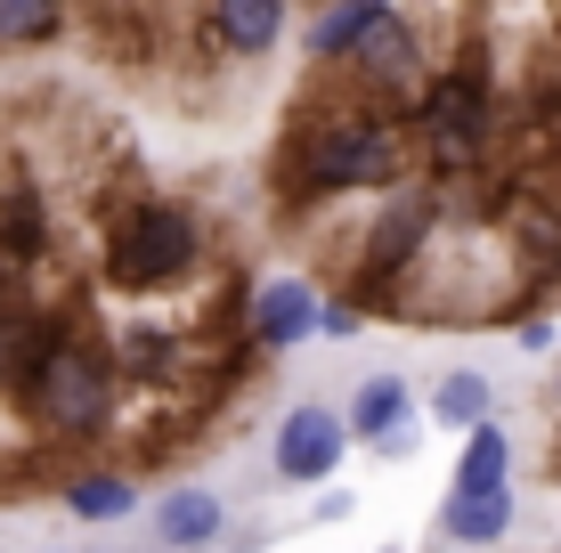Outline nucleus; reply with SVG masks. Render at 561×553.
<instances>
[{
	"instance_id": "obj_5",
	"label": "nucleus",
	"mask_w": 561,
	"mask_h": 553,
	"mask_svg": "<svg viewBox=\"0 0 561 553\" xmlns=\"http://www.w3.org/2000/svg\"><path fill=\"white\" fill-rule=\"evenodd\" d=\"M253 334L268 342V350H294V342L318 334V293H309L301 277H268L261 301H253Z\"/></svg>"
},
{
	"instance_id": "obj_4",
	"label": "nucleus",
	"mask_w": 561,
	"mask_h": 553,
	"mask_svg": "<svg viewBox=\"0 0 561 553\" xmlns=\"http://www.w3.org/2000/svg\"><path fill=\"white\" fill-rule=\"evenodd\" d=\"M342 448H351V431H342L334 407H294L277 424V472L285 481H325L342 464Z\"/></svg>"
},
{
	"instance_id": "obj_3",
	"label": "nucleus",
	"mask_w": 561,
	"mask_h": 553,
	"mask_svg": "<svg viewBox=\"0 0 561 553\" xmlns=\"http://www.w3.org/2000/svg\"><path fill=\"white\" fill-rule=\"evenodd\" d=\"M33 407H42V424L57 431H99L106 407H114V383H106V358L82 350V342H57L42 358V375H33Z\"/></svg>"
},
{
	"instance_id": "obj_2",
	"label": "nucleus",
	"mask_w": 561,
	"mask_h": 553,
	"mask_svg": "<svg viewBox=\"0 0 561 553\" xmlns=\"http://www.w3.org/2000/svg\"><path fill=\"white\" fill-rule=\"evenodd\" d=\"M114 277L123 285H171L196 269V220L180 212V204H139V212H123V228H114Z\"/></svg>"
},
{
	"instance_id": "obj_17",
	"label": "nucleus",
	"mask_w": 561,
	"mask_h": 553,
	"mask_svg": "<svg viewBox=\"0 0 561 553\" xmlns=\"http://www.w3.org/2000/svg\"><path fill=\"white\" fill-rule=\"evenodd\" d=\"M432 415H439L448 431L489 424V375H448V383H439V399H432Z\"/></svg>"
},
{
	"instance_id": "obj_9",
	"label": "nucleus",
	"mask_w": 561,
	"mask_h": 553,
	"mask_svg": "<svg viewBox=\"0 0 561 553\" xmlns=\"http://www.w3.org/2000/svg\"><path fill=\"white\" fill-rule=\"evenodd\" d=\"M154 538L163 545H211L220 538V497H211V488H171V497L154 505Z\"/></svg>"
},
{
	"instance_id": "obj_18",
	"label": "nucleus",
	"mask_w": 561,
	"mask_h": 553,
	"mask_svg": "<svg viewBox=\"0 0 561 553\" xmlns=\"http://www.w3.org/2000/svg\"><path fill=\"white\" fill-rule=\"evenodd\" d=\"M513 237H520V253H529L537 269H561V212L529 204V212H513Z\"/></svg>"
},
{
	"instance_id": "obj_8",
	"label": "nucleus",
	"mask_w": 561,
	"mask_h": 553,
	"mask_svg": "<svg viewBox=\"0 0 561 553\" xmlns=\"http://www.w3.org/2000/svg\"><path fill=\"white\" fill-rule=\"evenodd\" d=\"M342 66H358L366 82H382V90H408V82H415V42H408V25H399V16H382V25L366 33Z\"/></svg>"
},
{
	"instance_id": "obj_13",
	"label": "nucleus",
	"mask_w": 561,
	"mask_h": 553,
	"mask_svg": "<svg viewBox=\"0 0 561 553\" xmlns=\"http://www.w3.org/2000/svg\"><path fill=\"white\" fill-rule=\"evenodd\" d=\"M408 424V391H399V375H375V383H358L351 415H342V431H358V440H382V431Z\"/></svg>"
},
{
	"instance_id": "obj_6",
	"label": "nucleus",
	"mask_w": 561,
	"mask_h": 553,
	"mask_svg": "<svg viewBox=\"0 0 561 553\" xmlns=\"http://www.w3.org/2000/svg\"><path fill=\"white\" fill-rule=\"evenodd\" d=\"M432 139H439V155H472L480 139H489V99H480V82H439L432 90Z\"/></svg>"
},
{
	"instance_id": "obj_11",
	"label": "nucleus",
	"mask_w": 561,
	"mask_h": 553,
	"mask_svg": "<svg viewBox=\"0 0 561 553\" xmlns=\"http://www.w3.org/2000/svg\"><path fill=\"white\" fill-rule=\"evenodd\" d=\"M382 16H391L382 0H334V9H325L318 25H309V57H334V66H342V57H351V49L366 42V33L382 25Z\"/></svg>"
},
{
	"instance_id": "obj_10",
	"label": "nucleus",
	"mask_w": 561,
	"mask_h": 553,
	"mask_svg": "<svg viewBox=\"0 0 561 553\" xmlns=\"http://www.w3.org/2000/svg\"><path fill=\"white\" fill-rule=\"evenodd\" d=\"M211 33L253 57V49H268L285 33V0H211Z\"/></svg>"
},
{
	"instance_id": "obj_14",
	"label": "nucleus",
	"mask_w": 561,
	"mask_h": 553,
	"mask_svg": "<svg viewBox=\"0 0 561 553\" xmlns=\"http://www.w3.org/2000/svg\"><path fill=\"white\" fill-rule=\"evenodd\" d=\"M513 521V497L505 488H489V497H448V538L456 545H496Z\"/></svg>"
},
{
	"instance_id": "obj_15",
	"label": "nucleus",
	"mask_w": 561,
	"mask_h": 553,
	"mask_svg": "<svg viewBox=\"0 0 561 553\" xmlns=\"http://www.w3.org/2000/svg\"><path fill=\"white\" fill-rule=\"evenodd\" d=\"M423 228H432V204H423V196H399L391 212L375 220V261H415Z\"/></svg>"
},
{
	"instance_id": "obj_16",
	"label": "nucleus",
	"mask_w": 561,
	"mask_h": 553,
	"mask_svg": "<svg viewBox=\"0 0 561 553\" xmlns=\"http://www.w3.org/2000/svg\"><path fill=\"white\" fill-rule=\"evenodd\" d=\"M25 253H42V196L9 187V204H0V261H25Z\"/></svg>"
},
{
	"instance_id": "obj_7",
	"label": "nucleus",
	"mask_w": 561,
	"mask_h": 553,
	"mask_svg": "<svg viewBox=\"0 0 561 553\" xmlns=\"http://www.w3.org/2000/svg\"><path fill=\"white\" fill-rule=\"evenodd\" d=\"M57 350L49 318L33 310H0V391H33V375H42V358Z\"/></svg>"
},
{
	"instance_id": "obj_12",
	"label": "nucleus",
	"mask_w": 561,
	"mask_h": 553,
	"mask_svg": "<svg viewBox=\"0 0 561 553\" xmlns=\"http://www.w3.org/2000/svg\"><path fill=\"white\" fill-rule=\"evenodd\" d=\"M505 431L496 424H472L463 431V456H456V497H489V488H505Z\"/></svg>"
},
{
	"instance_id": "obj_20",
	"label": "nucleus",
	"mask_w": 561,
	"mask_h": 553,
	"mask_svg": "<svg viewBox=\"0 0 561 553\" xmlns=\"http://www.w3.org/2000/svg\"><path fill=\"white\" fill-rule=\"evenodd\" d=\"M66 505L82 512V521H106V512H130V488H123V481H73Z\"/></svg>"
},
{
	"instance_id": "obj_1",
	"label": "nucleus",
	"mask_w": 561,
	"mask_h": 553,
	"mask_svg": "<svg viewBox=\"0 0 561 553\" xmlns=\"http://www.w3.org/2000/svg\"><path fill=\"white\" fill-rule=\"evenodd\" d=\"M408 171V139L382 114H342L301 139V180L309 187H391Z\"/></svg>"
},
{
	"instance_id": "obj_19",
	"label": "nucleus",
	"mask_w": 561,
	"mask_h": 553,
	"mask_svg": "<svg viewBox=\"0 0 561 553\" xmlns=\"http://www.w3.org/2000/svg\"><path fill=\"white\" fill-rule=\"evenodd\" d=\"M57 0H0V42H49Z\"/></svg>"
},
{
	"instance_id": "obj_21",
	"label": "nucleus",
	"mask_w": 561,
	"mask_h": 553,
	"mask_svg": "<svg viewBox=\"0 0 561 553\" xmlns=\"http://www.w3.org/2000/svg\"><path fill=\"white\" fill-rule=\"evenodd\" d=\"M318 326L325 334H358V310H342V301H334V310H318Z\"/></svg>"
}]
</instances>
